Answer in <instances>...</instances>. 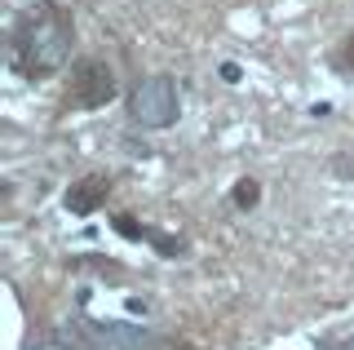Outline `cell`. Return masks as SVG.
<instances>
[{
  "mask_svg": "<svg viewBox=\"0 0 354 350\" xmlns=\"http://www.w3.org/2000/svg\"><path fill=\"white\" fill-rule=\"evenodd\" d=\"M328 67L341 75V80H354V27L346 31V36L337 40V45L328 49Z\"/></svg>",
  "mask_w": 354,
  "mask_h": 350,
  "instance_id": "obj_6",
  "label": "cell"
},
{
  "mask_svg": "<svg viewBox=\"0 0 354 350\" xmlns=\"http://www.w3.org/2000/svg\"><path fill=\"white\" fill-rule=\"evenodd\" d=\"M120 98V71L115 62L102 58V53H80L66 71V84H62V116L71 111H102Z\"/></svg>",
  "mask_w": 354,
  "mask_h": 350,
  "instance_id": "obj_3",
  "label": "cell"
},
{
  "mask_svg": "<svg viewBox=\"0 0 354 350\" xmlns=\"http://www.w3.org/2000/svg\"><path fill=\"white\" fill-rule=\"evenodd\" d=\"M111 191H115V173H80L62 191V209L71 217H93V213L106 209Z\"/></svg>",
  "mask_w": 354,
  "mask_h": 350,
  "instance_id": "obj_4",
  "label": "cell"
},
{
  "mask_svg": "<svg viewBox=\"0 0 354 350\" xmlns=\"http://www.w3.org/2000/svg\"><path fill=\"white\" fill-rule=\"evenodd\" d=\"M75 40H80V31H75L71 5H62V0H31V5H22L14 14L9 36H5L9 71L27 84L58 80L80 58Z\"/></svg>",
  "mask_w": 354,
  "mask_h": 350,
  "instance_id": "obj_1",
  "label": "cell"
},
{
  "mask_svg": "<svg viewBox=\"0 0 354 350\" xmlns=\"http://www.w3.org/2000/svg\"><path fill=\"white\" fill-rule=\"evenodd\" d=\"M124 120L138 133H164L182 120V84L169 71H147L124 89Z\"/></svg>",
  "mask_w": 354,
  "mask_h": 350,
  "instance_id": "obj_2",
  "label": "cell"
},
{
  "mask_svg": "<svg viewBox=\"0 0 354 350\" xmlns=\"http://www.w3.org/2000/svg\"><path fill=\"white\" fill-rule=\"evenodd\" d=\"M111 226H115L124 239H147L160 257H186L191 253V244H186L182 235L160 231V226H151V222H138V217H129V213H111Z\"/></svg>",
  "mask_w": 354,
  "mask_h": 350,
  "instance_id": "obj_5",
  "label": "cell"
},
{
  "mask_svg": "<svg viewBox=\"0 0 354 350\" xmlns=\"http://www.w3.org/2000/svg\"><path fill=\"white\" fill-rule=\"evenodd\" d=\"M230 204H235L239 213H252L261 204V178H239L235 187H230Z\"/></svg>",
  "mask_w": 354,
  "mask_h": 350,
  "instance_id": "obj_7",
  "label": "cell"
}]
</instances>
